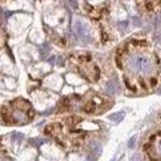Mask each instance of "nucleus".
<instances>
[{
    "instance_id": "f257e3e1",
    "label": "nucleus",
    "mask_w": 161,
    "mask_h": 161,
    "mask_svg": "<svg viewBox=\"0 0 161 161\" xmlns=\"http://www.w3.org/2000/svg\"><path fill=\"white\" fill-rule=\"evenodd\" d=\"M117 64L123 73L129 89L141 92L155 86L159 59L145 42L131 40L118 48Z\"/></svg>"
},
{
    "instance_id": "f03ea898",
    "label": "nucleus",
    "mask_w": 161,
    "mask_h": 161,
    "mask_svg": "<svg viewBox=\"0 0 161 161\" xmlns=\"http://www.w3.org/2000/svg\"><path fill=\"white\" fill-rule=\"evenodd\" d=\"M9 111L6 108L3 109L4 120L9 121L13 125H24L30 121L33 117V108L32 106L23 98H16L14 102L8 105Z\"/></svg>"
},
{
    "instance_id": "7ed1b4c3",
    "label": "nucleus",
    "mask_w": 161,
    "mask_h": 161,
    "mask_svg": "<svg viewBox=\"0 0 161 161\" xmlns=\"http://www.w3.org/2000/svg\"><path fill=\"white\" fill-rule=\"evenodd\" d=\"M105 103V101L96 96L95 93H89L87 96H73L65 101L67 109H74V111H83L87 113H97L101 109V105Z\"/></svg>"
},
{
    "instance_id": "20e7f679",
    "label": "nucleus",
    "mask_w": 161,
    "mask_h": 161,
    "mask_svg": "<svg viewBox=\"0 0 161 161\" xmlns=\"http://www.w3.org/2000/svg\"><path fill=\"white\" fill-rule=\"evenodd\" d=\"M72 65L88 82H96L99 77V69L92 58L87 55H75L72 58Z\"/></svg>"
},
{
    "instance_id": "39448f33",
    "label": "nucleus",
    "mask_w": 161,
    "mask_h": 161,
    "mask_svg": "<svg viewBox=\"0 0 161 161\" xmlns=\"http://www.w3.org/2000/svg\"><path fill=\"white\" fill-rule=\"evenodd\" d=\"M146 152L154 160H161V132H157L149 139Z\"/></svg>"
},
{
    "instance_id": "423d86ee",
    "label": "nucleus",
    "mask_w": 161,
    "mask_h": 161,
    "mask_svg": "<svg viewBox=\"0 0 161 161\" xmlns=\"http://www.w3.org/2000/svg\"><path fill=\"white\" fill-rule=\"evenodd\" d=\"M73 29H74V33L77 34L78 38H81L83 42H88L91 39V33L87 28V25L82 23L81 20H75L74 24H73Z\"/></svg>"
},
{
    "instance_id": "0eeeda50",
    "label": "nucleus",
    "mask_w": 161,
    "mask_h": 161,
    "mask_svg": "<svg viewBox=\"0 0 161 161\" xmlns=\"http://www.w3.org/2000/svg\"><path fill=\"white\" fill-rule=\"evenodd\" d=\"M105 91H106V93H108V95H115V93H117L118 91H120V86H118L117 79L115 78L113 81H108L106 83Z\"/></svg>"
},
{
    "instance_id": "6e6552de",
    "label": "nucleus",
    "mask_w": 161,
    "mask_h": 161,
    "mask_svg": "<svg viewBox=\"0 0 161 161\" xmlns=\"http://www.w3.org/2000/svg\"><path fill=\"white\" fill-rule=\"evenodd\" d=\"M39 53H40V58L44 59V58L49 54V44H48V43L42 44L40 48H39Z\"/></svg>"
},
{
    "instance_id": "1a4fd4ad",
    "label": "nucleus",
    "mask_w": 161,
    "mask_h": 161,
    "mask_svg": "<svg viewBox=\"0 0 161 161\" xmlns=\"http://www.w3.org/2000/svg\"><path fill=\"white\" fill-rule=\"evenodd\" d=\"M143 2H145L147 9H154L161 4V0H143Z\"/></svg>"
},
{
    "instance_id": "9d476101",
    "label": "nucleus",
    "mask_w": 161,
    "mask_h": 161,
    "mask_svg": "<svg viewBox=\"0 0 161 161\" xmlns=\"http://www.w3.org/2000/svg\"><path fill=\"white\" fill-rule=\"evenodd\" d=\"M123 117H125V112H117V113H113V115H109V120L118 122V121L123 120Z\"/></svg>"
},
{
    "instance_id": "9b49d317",
    "label": "nucleus",
    "mask_w": 161,
    "mask_h": 161,
    "mask_svg": "<svg viewBox=\"0 0 161 161\" xmlns=\"http://www.w3.org/2000/svg\"><path fill=\"white\" fill-rule=\"evenodd\" d=\"M71 3H72V5H73V8H74V9H77V8H78V4H77V2H75V0H71Z\"/></svg>"
},
{
    "instance_id": "f8f14e48",
    "label": "nucleus",
    "mask_w": 161,
    "mask_h": 161,
    "mask_svg": "<svg viewBox=\"0 0 161 161\" xmlns=\"http://www.w3.org/2000/svg\"><path fill=\"white\" fill-rule=\"evenodd\" d=\"M54 59H55V57H52V58L49 59V62H50V63H54Z\"/></svg>"
}]
</instances>
